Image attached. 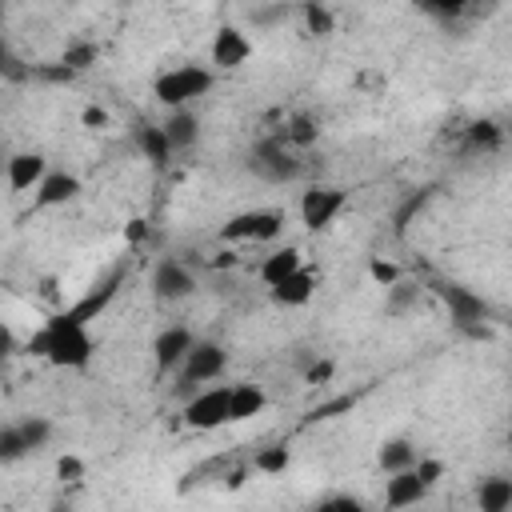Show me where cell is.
Returning a JSON list of instances; mask_svg holds the SVG:
<instances>
[{"label":"cell","mask_w":512,"mask_h":512,"mask_svg":"<svg viewBox=\"0 0 512 512\" xmlns=\"http://www.w3.org/2000/svg\"><path fill=\"white\" fill-rule=\"evenodd\" d=\"M28 352H32V356H44V360L56 364V368L80 372V368L92 364L96 340H92V332H88V324H84L80 316L60 312V316H52V320L28 340Z\"/></svg>","instance_id":"cell-1"},{"label":"cell","mask_w":512,"mask_h":512,"mask_svg":"<svg viewBox=\"0 0 512 512\" xmlns=\"http://www.w3.org/2000/svg\"><path fill=\"white\" fill-rule=\"evenodd\" d=\"M212 68H204V64H176V68H168V72H160L156 80H152V96L164 104V108H188L192 100H200V96H208V88H212Z\"/></svg>","instance_id":"cell-2"},{"label":"cell","mask_w":512,"mask_h":512,"mask_svg":"<svg viewBox=\"0 0 512 512\" xmlns=\"http://www.w3.org/2000/svg\"><path fill=\"white\" fill-rule=\"evenodd\" d=\"M224 368H228V352H224L216 340H196L192 352L184 356V364L176 368V392H180V396H192V392H200L204 384L220 380Z\"/></svg>","instance_id":"cell-3"},{"label":"cell","mask_w":512,"mask_h":512,"mask_svg":"<svg viewBox=\"0 0 512 512\" xmlns=\"http://www.w3.org/2000/svg\"><path fill=\"white\" fill-rule=\"evenodd\" d=\"M184 424L196 432H212L232 424V384H204L184 400Z\"/></svg>","instance_id":"cell-4"},{"label":"cell","mask_w":512,"mask_h":512,"mask_svg":"<svg viewBox=\"0 0 512 512\" xmlns=\"http://www.w3.org/2000/svg\"><path fill=\"white\" fill-rule=\"evenodd\" d=\"M248 168L268 184H288L300 176V164L292 156V144L284 136H268L248 152Z\"/></svg>","instance_id":"cell-5"},{"label":"cell","mask_w":512,"mask_h":512,"mask_svg":"<svg viewBox=\"0 0 512 512\" xmlns=\"http://www.w3.org/2000/svg\"><path fill=\"white\" fill-rule=\"evenodd\" d=\"M284 228V212L276 208H248V212H236L232 220L220 224V240L228 244H244V240H276Z\"/></svg>","instance_id":"cell-6"},{"label":"cell","mask_w":512,"mask_h":512,"mask_svg":"<svg viewBox=\"0 0 512 512\" xmlns=\"http://www.w3.org/2000/svg\"><path fill=\"white\" fill-rule=\"evenodd\" d=\"M344 204H348V196H344L340 188H332V184H312V188L300 196V224H304L308 232H320V228H328V224L344 212Z\"/></svg>","instance_id":"cell-7"},{"label":"cell","mask_w":512,"mask_h":512,"mask_svg":"<svg viewBox=\"0 0 512 512\" xmlns=\"http://www.w3.org/2000/svg\"><path fill=\"white\" fill-rule=\"evenodd\" d=\"M212 64L220 68V72H236V68H244L248 64V56H252V40H248V32L244 28H236V24H224V28H216V36H212Z\"/></svg>","instance_id":"cell-8"},{"label":"cell","mask_w":512,"mask_h":512,"mask_svg":"<svg viewBox=\"0 0 512 512\" xmlns=\"http://www.w3.org/2000/svg\"><path fill=\"white\" fill-rule=\"evenodd\" d=\"M192 344H196V336H192L184 324L164 328V332L152 340V360H156V368H160V372L180 368V364H184V356L192 352Z\"/></svg>","instance_id":"cell-9"},{"label":"cell","mask_w":512,"mask_h":512,"mask_svg":"<svg viewBox=\"0 0 512 512\" xmlns=\"http://www.w3.org/2000/svg\"><path fill=\"white\" fill-rule=\"evenodd\" d=\"M152 292H156L160 300H184V296L196 292V276H192L180 260H160V264L152 268Z\"/></svg>","instance_id":"cell-10"},{"label":"cell","mask_w":512,"mask_h":512,"mask_svg":"<svg viewBox=\"0 0 512 512\" xmlns=\"http://www.w3.org/2000/svg\"><path fill=\"white\" fill-rule=\"evenodd\" d=\"M80 196V180L72 176V172H52L48 168V176L36 184V192H32V208L36 212H44V208H64L68 200H76Z\"/></svg>","instance_id":"cell-11"},{"label":"cell","mask_w":512,"mask_h":512,"mask_svg":"<svg viewBox=\"0 0 512 512\" xmlns=\"http://www.w3.org/2000/svg\"><path fill=\"white\" fill-rule=\"evenodd\" d=\"M436 292L448 304V316H452L456 328L460 324H472V320H488V304L476 292H468L464 284H436Z\"/></svg>","instance_id":"cell-12"},{"label":"cell","mask_w":512,"mask_h":512,"mask_svg":"<svg viewBox=\"0 0 512 512\" xmlns=\"http://www.w3.org/2000/svg\"><path fill=\"white\" fill-rule=\"evenodd\" d=\"M432 488L416 476V464L412 468H400V472H388V484H384V504L388 508H412L428 496Z\"/></svg>","instance_id":"cell-13"},{"label":"cell","mask_w":512,"mask_h":512,"mask_svg":"<svg viewBox=\"0 0 512 512\" xmlns=\"http://www.w3.org/2000/svg\"><path fill=\"white\" fill-rule=\"evenodd\" d=\"M48 176V160L40 152H16L8 160V188L12 192H36V184Z\"/></svg>","instance_id":"cell-14"},{"label":"cell","mask_w":512,"mask_h":512,"mask_svg":"<svg viewBox=\"0 0 512 512\" xmlns=\"http://www.w3.org/2000/svg\"><path fill=\"white\" fill-rule=\"evenodd\" d=\"M312 292H316V276H312L308 268H300V272H292L288 280H280L276 288H268V296H272L280 308H304V304L312 300Z\"/></svg>","instance_id":"cell-15"},{"label":"cell","mask_w":512,"mask_h":512,"mask_svg":"<svg viewBox=\"0 0 512 512\" xmlns=\"http://www.w3.org/2000/svg\"><path fill=\"white\" fill-rule=\"evenodd\" d=\"M136 148L144 152V160L148 164H156V168H164L168 160H172V140H168V132H164V124H140L136 128Z\"/></svg>","instance_id":"cell-16"},{"label":"cell","mask_w":512,"mask_h":512,"mask_svg":"<svg viewBox=\"0 0 512 512\" xmlns=\"http://www.w3.org/2000/svg\"><path fill=\"white\" fill-rule=\"evenodd\" d=\"M304 268V256H300V248H276L272 256H264V264H260V280L268 284V288H276L280 280H288L292 272H300Z\"/></svg>","instance_id":"cell-17"},{"label":"cell","mask_w":512,"mask_h":512,"mask_svg":"<svg viewBox=\"0 0 512 512\" xmlns=\"http://www.w3.org/2000/svg\"><path fill=\"white\" fill-rule=\"evenodd\" d=\"M164 132H168V140H172L176 152H180V148H192L196 136H200V120H196L192 104H188V108H172L168 120H164Z\"/></svg>","instance_id":"cell-18"},{"label":"cell","mask_w":512,"mask_h":512,"mask_svg":"<svg viewBox=\"0 0 512 512\" xmlns=\"http://www.w3.org/2000/svg\"><path fill=\"white\" fill-rule=\"evenodd\" d=\"M476 504L484 512H508L512 508V480L508 476H484L476 484Z\"/></svg>","instance_id":"cell-19"},{"label":"cell","mask_w":512,"mask_h":512,"mask_svg":"<svg viewBox=\"0 0 512 512\" xmlns=\"http://www.w3.org/2000/svg\"><path fill=\"white\" fill-rule=\"evenodd\" d=\"M268 408V396L260 384H232V424L240 420H252Z\"/></svg>","instance_id":"cell-20"},{"label":"cell","mask_w":512,"mask_h":512,"mask_svg":"<svg viewBox=\"0 0 512 512\" xmlns=\"http://www.w3.org/2000/svg\"><path fill=\"white\" fill-rule=\"evenodd\" d=\"M376 464H380L384 472L412 468V464H416V444H412V440H404V436L384 440V444H380V452H376Z\"/></svg>","instance_id":"cell-21"},{"label":"cell","mask_w":512,"mask_h":512,"mask_svg":"<svg viewBox=\"0 0 512 512\" xmlns=\"http://www.w3.org/2000/svg\"><path fill=\"white\" fill-rule=\"evenodd\" d=\"M416 300H420V284H412L404 276L392 288H384V312L388 316H404L408 308H416Z\"/></svg>","instance_id":"cell-22"},{"label":"cell","mask_w":512,"mask_h":512,"mask_svg":"<svg viewBox=\"0 0 512 512\" xmlns=\"http://www.w3.org/2000/svg\"><path fill=\"white\" fill-rule=\"evenodd\" d=\"M300 12H304V28H308V36H332V32H336V16L328 12L324 0H304Z\"/></svg>","instance_id":"cell-23"},{"label":"cell","mask_w":512,"mask_h":512,"mask_svg":"<svg viewBox=\"0 0 512 512\" xmlns=\"http://www.w3.org/2000/svg\"><path fill=\"white\" fill-rule=\"evenodd\" d=\"M284 140H288L292 148H312V144L320 140V128H316V120H312L308 112H296V116H288V124H284Z\"/></svg>","instance_id":"cell-24"},{"label":"cell","mask_w":512,"mask_h":512,"mask_svg":"<svg viewBox=\"0 0 512 512\" xmlns=\"http://www.w3.org/2000/svg\"><path fill=\"white\" fill-rule=\"evenodd\" d=\"M464 140H468V148H476V152H492V148H500L504 132H500L496 120H472V124L464 128Z\"/></svg>","instance_id":"cell-25"},{"label":"cell","mask_w":512,"mask_h":512,"mask_svg":"<svg viewBox=\"0 0 512 512\" xmlns=\"http://www.w3.org/2000/svg\"><path fill=\"white\" fill-rule=\"evenodd\" d=\"M32 452V444H28V436L20 432V424H8V428H0V460L4 464H16V460H24Z\"/></svg>","instance_id":"cell-26"},{"label":"cell","mask_w":512,"mask_h":512,"mask_svg":"<svg viewBox=\"0 0 512 512\" xmlns=\"http://www.w3.org/2000/svg\"><path fill=\"white\" fill-rule=\"evenodd\" d=\"M288 448L284 444H268V448H260L256 452V472H264V476H280V472H288Z\"/></svg>","instance_id":"cell-27"},{"label":"cell","mask_w":512,"mask_h":512,"mask_svg":"<svg viewBox=\"0 0 512 512\" xmlns=\"http://www.w3.org/2000/svg\"><path fill=\"white\" fill-rule=\"evenodd\" d=\"M96 44H68L64 48V56H60V64L68 68V72H84L88 64H96Z\"/></svg>","instance_id":"cell-28"},{"label":"cell","mask_w":512,"mask_h":512,"mask_svg":"<svg viewBox=\"0 0 512 512\" xmlns=\"http://www.w3.org/2000/svg\"><path fill=\"white\" fill-rule=\"evenodd\" d=\"M368 276H372L376 288H392L404 272H400V264H392V260H384V256H372V260H368Z\"/></svg>","instance_id":"cell-29"},{"label":"cell","mask_w":512,"mask_h":512,"mask_svg":"<svg viewBox=\"0 0 512 512\" xmlns=\"http://www.w3.org/2000/svg\"><path fill=\"white\" fill-rule=\"evenodd\" d=\"M20 432L28 436L32 452H36V448H44V444L52 440V424H48L44 416H28V420H20Z\"/></svg>","instance_id":"cell-30"},{"label":"cell","mask_w":512,"mask_h":512,"mask_svg":"<svg viewBox=\"0 0 512 512\" xmlns=\"http://www.w3.org/2000/svg\"><path fill=\"white\" fill-rule=\"evenodd\" d=\"M416 476H420L428 488H436V484L444 480V460H436V456H416Z\"/></svg>","instance_id":"cell-31"},{"label":"cell","mask_w":512,"mask_h":512,"mask_svg":"<svg viewBox=\"0 0 512 512\" xmlns=\"http://www.w3.org/2000/svg\"><path fill=\"white\" fill-rule=\"evenodd\" d=\"M332 376H336V364H332V360H312V364L304 368V384H316V388L328 384Z\"/></svg>","instance_id":"cell-32"},{"label":"cell","mask_w":512,"mask_h":512,"mask_svg":"<svg viewBox=\"0 0 512 512\" xmlns=\"http://www.w3.org/2000/svg\"><path fill=\"white\" fill-rule=\"evenodd\" d=\"M424 4H428L436 16H460V12H464L472 0H424Z\"/></svg>","instance_id":"cell-33"},{"label":"cell","mask_w":512,"mask_h":512,"mask_svg":"<svg viewBox=\"0 0 512 512\" xmlns=\"http://www.w3.org/2000/svg\"><path fill=\"white\" fill-rule=\"evenodd\" d=\"M80 124H84V128H104V124H108V112L96 108V104H88V108L80 112Z\"/></svg>","instance_id":"cell-34"},{"label":"cell","mask_w":512,"mask_h":512,"mask_svg":"<svg viewBox=\"0 0 512 512\" xmlns=\"http://www.w3.org/2000/svg\"><path fill=\"white\" fill-rule=\"evenodd\" d=\"M80 472H84V464H80L76 456H60V464H56V476H60V480H76Z\"/></svg>","instance_id":"cell-35"},{"label":"cell","mask_w":512,"mask_h":512,"mask_svg":"<svg viewBox=\"0 0 512 512\" xmlns=\"http://www.w3.org/2000/svg\"><path fill=\"white\" fill-rule=\"evenodd\" d=\"M324 508H344V512H356L360 504H356L352 496H332V500H324Z\"/></svg>","instance_id":"cell-36"},{"label":"cell","mask_w":512,"mask_h":512,"mask_svg":"<svg viewBox=\"0 0 512 512\" xmlns=\"http://www.w3.org/2000/svg\"><path fill=\"white\" fill-rule=\"evenodd\" d=\"M508 444H512V432H508Z\"/></svg>","instance_id":"cell-37"}]
</instances>
